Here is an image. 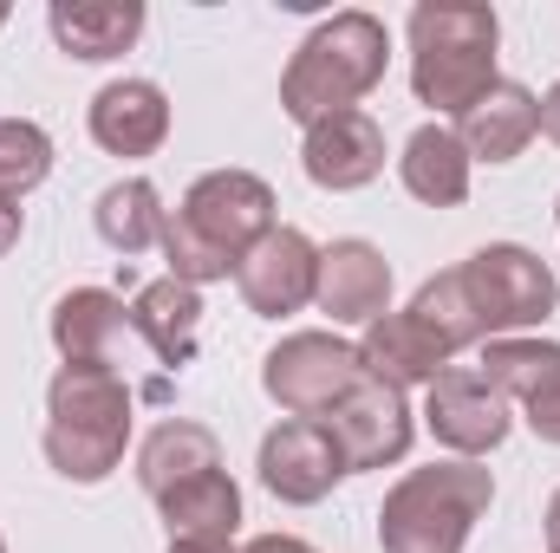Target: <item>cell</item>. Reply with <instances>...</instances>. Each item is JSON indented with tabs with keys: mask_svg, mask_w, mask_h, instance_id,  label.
I'll use <instances>...</instances> for the list:
<instances>
[{
	"mask_svg": "<svg viewBox=\"0 0 560 553\" xmlns=\"http://www.w3.org/2000/svg\"><path fill=\"white\" fill-rule=\"evenodd\" d=\"M522 416H528V430H535L541 443H560V391H548L541 404H528Z\"/></svg>",
	"mask_w": 560,
	"mask_h": 553,
	"instance_id": "cell-27",
	"label": "cell"
},
{
	"mask_svg": "<svg viewBox=\"0 0 560 553\" xmlns=\"http://www.w3.org/2000/svg\"><path fill=\"white\" fill-rule=\"evenodd\" d=\"M242 553H319V548H306L300 534H255Z\"/></svg>",
	"mask_w": 560,
	"mask_h": 553,
	"instance_id": "cell-28",
	"label": "cell"
},
{
	"mask_svg": "<svg viewBox=\"0 0 560 553\" xmlns=\"http://www.w3.org/2000/svg\"><path fill=\"white\" fill-rule=\"evenodd\" d=\"M555 215H560V202H555Z\"/></svg>",
	"mask_w": 560,
	"mask_h": 553,
	"instance_id": "cell-35",
	"label": "cell"
},
{
	"mask_svg": "<svg viewBox=\"0 0 560 553\" xmlns=\"http://www.w3.org/2000/svg\"><path fill=\"white\" fill-rule=\"evenodd\" d=\"M482 378L509 398V404H541L560 391V345L555 339H489L482 345Z\"/></svg>",
	"mask_w": 560,
	"mask_h": 553,
	"instance_id": "cell-23",
	"label": "cell"
},
{
	"mask_svg": "<svg viewBox=\"0 0 560 553\" xmlns=\"http://www.w3.org/2000/svg\"><path fill=\"white\" fill-rule=\"evenodd\" d=\"M0 26H7V7H0Z\"/></svg>",
	"mask_w": 560,
	"mask_h": 553,
	"instance_id": "cell-33",
	"label": "cell"
},
{
	"mask_svg": "<svg viewBox=\"0 0 560 553\" xmlns=\"http://www.w3.org/2000/svg\"><path fill=\"white\" fill-rule=\"evenodd\" d=\"M359 385H365V358L339 332H287L275 352L261 358V391L287 416L339 411Z\"/></svg>",
	"mask_w": 560,
	"mask_h": 553,
	"instance_id": "cell-7",
	"label": "cell"
},
{
	"mask_svg": "<svg viewBox=\"0 0 560 553\" xmlns=\"http://www.w3.org/2000/svg\"><path fill=\"white\" fill-rule=\"evenodd\" d=\"M52 176V138L26 118H0V196H26Z\"/></svg>",
	"mask_w": 560,
	"mask_h": 553,
	"instance_id": "cell-26",
	"label": "cell"
},
{
	"mask_svg": "<svg viewBox=\"0 0 560 553\" xmlns=\"http://www.w3.org/2000/svg\"><path fill=\"white\" fill-rule=\"evenodd\" d=\"M548 553H560V489H555V502H548Z\"/></svg>",
	"mask_w": 560,
	"mask_h": 553,
	"instance_id": "cell-31",
	"label": "cell"
},
{
	"mask_svg": "<svg viewBox=\"0 0 560 553\" xmlns=\"http://www.w3.org/2000/svg\"><path fill=\"white\" fill-rule=\"evenodd\" d=\"M411 313L436 332V345H443L450 358H456L463 345H482V326H476V313H469V299H463L456 268H450V274H436V280H423L418 299H411Z\"/></svg>",
	"mask_w": 560,
	"mask_h": 553,
	"instance_id": "cell-25",
	"label": "cell"
},
{
	"mask_svg": "<svg viewBox=\"0 0 560 553\" xmlns=\"http://www.w3.org/2000/svg\"><path fill=\"white\" fill-rule=\"evenodd\" d=\"M261 489L287 502V508H313V502H326L352 469H346V449L332 443V430L319 423V416H287L275 423L268 436H261Z\"/></svg>",
	"mask_w": 560,
	"mask_h": 553,
	"instance_id": "cell-8",
	"label": "cell"
},
{
	"mask_svg": "<svg viewBox=\"0 0 560 553\" xmlns=\"http://www.w3.org/2000/svg\"><path fill=\"white\" fill-rule=\"evenodd\" d=\"M359 358H365V378H378V385H392V391H411V385L430 391V385L450 372V352L436 345V332L423 326L411 306L372 319L365 339H359Z\"/></svg>",
	"mask_w": 560,
	"mask_h": 553,
	"instance_id": "cell-14",
	"label": "cell"
},
{
	"mask_svg": "<svg viewBox=\"0 0 560 553\" xmlns=\"http://www.w3.org/2000/svg\"><path fill=\"white\" fill-rule=\"evenodd\" d=\"M46 26H52L59 52L85 59V66H105V59H118V52L138 46L143 7L138 0H52Z\"/></svg>",
	"mask_w": 560,
	"mask_h": 553,
	"instance_id": "cell-18",
	"label": "cell"
},
{
	"mask_svg": "<svg viewBox=\"0 0 560 553\" xmlns=\"http://www.w3.org/2000/svg\"><path fill=\"white\" fill-rule=\"evenodd\" d=\"M495 502V475L482 462H430L411 469L385 508H378V548L385 553H463L476 521Z\"/></svg>",
	"mask_w": 560,
	"mask_h": 553,
	"instance_id": "cell-5",
	"label": "cell"
},
{
	"mask_svg": "<svg viewBox=\"0 0 560 553\" xmlns=\"http://www.w3.org/2000/svg\"><path fill=\"white\" fill-rule=\"evenodd\" d=\"M170 553H242V548H170Z\"/></svg>",
	"mask_w": 560,
	"mask_h": 553,
	"instance_id": "cell-32",
	"label": "cell"
},
{
	"mask_svg": "<svg viewBox=\"0 0 560 553\" xmlns=\"http://www.w3.org/2000/svg\"><path fill=\"white\" fill-rule=\"evenodd\" d=\"M463 299H469V313H476V326H482V345L489 339H522L528 326H541L548 313L560 306V286L548 274V261L541 255H528L522 242H489V248H476L463 268Z\"/></svg>",
	"mask_w": 560,
	"mask_h": 553,
	"instance_id": "cell-6",
	"label": "cell"
},
{
	"mask_svg": "<svg viewBox=\"0 0 560 553\" xmlns=\"http://www.w3.org/2000/svg\"><path fill=\"white\" fill-rule=\"evenodd\" d=\"M541 131V98L515 79H495L463 118H456V138L469 150V163H515Z\"/></svg>",
	"mask_w": 560,
	"mask_h": 553,
	"instance_id": "cell-15",
	"label": "cell"
},
{
	"mask_svg": "<svg viewBox=\"0 0 560 553\" xmlns=\"http://www.w3.org/2000/svg\"><path fill=\"white\" fill-rule=\"evenodd\" d=\"M469 150L463 138L450 131V125H418L411 143H405V156H398V176H405V189L430 202V209H456V202H469Z\"/></svg>",
	"mask_w": 560,
	"mask_h": 553,
	"instance_id": "cell-22",
	"label": "cell"
},
{
	"mask_svg": "<svg viewBox=\"0 0 560 553\" xmlns=\"http://www.w3.org/2000/svg\"><path fill=\"white\" fill-rule=\"evenodd\" d=\"M300 169L313 189H365L385 176V131L372 111H339V118H319L306 125V143H300Z\"/></svg>",
	"mask_w": 560,
	"mask_h": 553,
	"instance_id": "cell-12",
	"label": "cell"
},
{
	"mask_svg": "<svg viewBox=\"0 0 560 553\" xmlns=\"http://www.w3.org/2000/svg\"><path fill=\"white\" fill-rule=\"evenodd\" d=\"M541 131H548V138L560 143V85L548 92V98H541Z\"/></svg>",
	"mask_w": 560,
	"mask_h": 553,
	"instance_id": "cell-30",
	"label": "cell"
},
{
	"mask_svg": "<svg viewBox=\"0 0 560 553\" xmlns=\"http://www.w3.org/2000/svg\"><path fill=\"white\" fill-rule=\"evenodd\" d=\"M92 222H98V235H105V248L112 255H143V248H156L163 242V196H156V183H143V176H125V183H112L105 196H98V209H92Z\"/></svg>",
	"mask_w": 560,
	"mask_h": 553,
	"instance_id": "cell-24",
	"label": "cell"
},
{
	"mask_svg": "<svg viewBox=\"0 0 560 553\" xmlns=\"http://www.w3.org/2000/svg\"><path fill=\"white\" fill-rule=\"evenodd\" d=\"M313 306L332 319V326H372L392 313V261L372 248V242H332L319 248V286H313Z\"/></svg>",
	"mask_w": 560,
	"mask_h": 553,
	"instance_id": "cell-13",
	"label": "cell"
},
{
	"mask_svg": "<svg viewBox=\"0 0 560 553\" xmlns=\"http://www.w3.org/2000/svg\"><path fill=\"white\" fill-rule=\"evenodd\" d=\"M235 286H242L248 313H261V319H287V313L313 306V286H319V248H313L300 228H275V235H261V242L242 255Z\"/></svg>",
	"mask_w": 560,
	"mask_h": 553,
	"instance_id": "cell-10",
	"label": "cell"
},
{
	"mask_svg": "<svg viewBox=\"0 0 560 553\" xmlns=\"http://www.w3.org/2000/svg\"><path fill=\"white\" fill-rule=\"evenodd\" d=\"M131 332L163 358V365H189L196 358V332H202V293L189 280L163 274L131 299Z\"/></svg>",
	"mask_w": 560,
	"mask_h": 553,
	"instance_id": "cell-20",
	"label": "cell"
},
{
	"mask_svg": "<svg viewBox=\"0 0 560 553\" xmlns=\"http://www.w3.org/2000/svg\"><path fill=\"white\" fill-rule=\"evenodd\" d=\"M326 430H332V443L346 449V469H385V462H405V449H411V404H405V391H392V385H378V378H365L339 411L319 416Z\"/></svg>",
	"mask_w": 560,
	"mask_h": 553,
	"instance_id": "cell-11",
	"label": "cell"
},
{
	"mask_svg": "<svg viewBox=\"0 0 560 553\" xmlns=\"http://www.w3.org/2000/svg\"><path fill=\"white\" fill-rule=\"evenodd\" d=\"M0 553H7V541H0Z\"/></svg>",
	"mask_w": 560,
	"mask_h": 553,
	"instance_id": "cell-34",
	"label": "cell"
},
{
	"mask_svg": "<svg viewBox=\"0 0 560 553\" xmlns=\"http://www.w3.org/2000/svg\"><path fill=\"white\" fill-rule=\"evenodd\" d=\"M509 398L482 378V372H469V365H450L436 385H430V398H423V430L443 443V449H456V462H476V456H489V449H502V436H509Z\"/></svg>",
	"mask_w": 560,
	"mask_h": 553,
	"instance_id": "cell-9",
	"label": "cell"
},
{
	"mask_svg": "<svg viewBox=\"0 0 560 553\" xmlns=\"http://www.w3.org/2000/svg\"><path fill=\"white\" fill-rule=\"evenodd\" d=\"M125 326H131V306L105 286H72L52 306V345L66 365H112V345L125 339Z\"/></svg>",
	"mask_w": 560,
	"mask_h": 553,
	"instance_id": "cell-19",
	"label": "cell"
},
{
	"mask_svg": "<svg viewBox=\"0 0 560 553\" xmlns=\"http://www.w3.org/2000/svg\"><path fill=\"white\" fill-rule=\"evenodd\" d=\"M275 189L248 169H209L189 183L183 209L163 222V255H170V274L189 280V286H209V280H229L242 268V255L275 235Z\"/></svg>",
	"mask_w": 560,
	"mask_h": 553,
	"instance_id": "cell-1",
	"label": "cell"
},
{
	"mask_svg": "<svg viewBox=\"0 0 560 553\" xmlns=\"http://www.w3.org/2000/svg\"><path fill=\"white\" fill-rule=\"evenodd\" d=\"M385 59H392L385 20L365 13V7H346L332 20H319L300 39V52L287 59V72H280V111L293 125H319V118L359 111V98L378 92Z\"/></svg>",
	"mask_w": 560,
	"mask_h": 553,
	"instance_id": "cell-2",
	"label": "cell"
},
{
	"mask_svg": "<svg viewBox=\"0 0 560 553\" xmlns=\"http://www.w3.org/2000/svg\"><path fill=\"white\" fill-rule=\"evenodd\" d=\"M495 7L482 0H423L411 7V92L436 118H463L495 85Z\"/></svg>",
	"mask_w": 560,
	"mask_h": 553,
	"instance_id": "cell-3",
	"label": "cell"
},
{
	"mask_svg": "<svg viewBox=\"0 0 560 553\" xmlns=\"http://www.w3.org/2000/svg\"><path fill=\"white\" fill-rule=\"evenodd\" d=\"M46 462L66 482H105L131 443V385L112 365H59L46 385Z\"/></svg>",
	"mask_w": 560,
	"mask_h": 553,
	"instance_id": "cell-4",
	"label": "cell"
},
{
	"mask_svg": "<svg viewBox=\"0 0 560 553\" xmlns=\"http://www.w3.org/2000/svg\"><path fill=\"white\" fill-rule=\"evenodd\" d=\"M13 242H20V202H13V196H0V255H7Z\"/></svg>",
	"mask_w": 560,
	"mask_h": 553,
	"instance_id": "cell-29",
	"label": "cell"
},
{
	"mask_svg": "<svg viewBox=\"0 0 560 553\" xmlns=\"http://www.w3.org/2000/svg\"><path fill=\"white\" fill-rule=\"evenodd\" d=\"M170 138V98L150 79H118L92 98V143L112 156H156Z\"/></svg>",
	"mask_w": 560,
	"mask_h": 553,
	"instance_id": "cell-16",
	"label": "cell"
},
{
	"mask_svg": "<svg viewBox=\"0 0 560 553\" xmlns=\"http://www.w3.org/2000/svg\"><path fill=\"white\" fill-rule=\"evenodd\" d=\"M163 528H170V548H235V528H242V489L229 469H209L183 489H170L156 502Z\"/></svg>",
	"mask_w": 560,
	"mask_h": 553,
	"instance_id": "cell-17",
	"label": "cell"
},
{
	"mask_svg": "<svg viewBox=\"0 0 560 553\" xmlns=\"http://www.w3.org/2000/svg\"><path fill=\"white\" fill-rule=\"evenodd\" d=\"M209 469H222V443H215V430H202V423H189V416L156 423V430L143 436V449H138V482L156 495V502H163L170 489L209 475Z\"/></svg>",
	"mask_w": 560,
	"mask_h": 553,
	"instance_id": "cell-21",
	"label": "cell"
}]
</instances>
